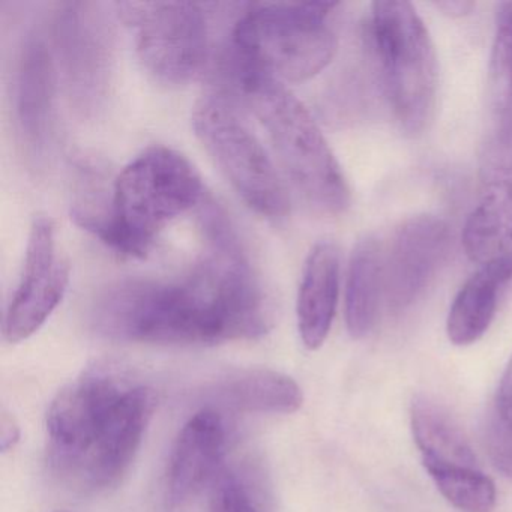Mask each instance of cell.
Returning a JSON list of instances; mask_svg holds the SVG:
<instances>
[{
    "label": "cell",
    "mask_w": 512,
    "mask_h": 512,
    "mask_svg": "<svg viewBox=\"0 0 512 512\" xmlns=\"http://www.w3.org/2000/svg\"><path fill=\"white\" fill-rule=\"evenodd\" d=\"M226 424L217 410H200L182 427L167 470V499L173 508L190 502L217 473L226 449Z\"/></svg>",
    "instance_id": "5bb4252c"
},
{
    "label": "cell",
    "mask_w": 512,
    "mask_h": 512,
    "mask_svg": "<svg viewBox=\"0 0 512 512\" xmlns=\"http://www.w3.org/2000/svg\"><path fill=\"white\" fill-rule=\"evenodd\" d=\"M197 217L205 250L190 271L169 280L116 281L92 310L100 334L166 346H212L253 340L271 329V304L229 215L206 197Z\"/></svg>",
    "instance_id": "6da1fadb"
},
{
    "label": "cell",
    "mask_w": 512,
    "mask_h": 512,
    "mask_svg": "<svg viewBox=\"0 0 512 512\" xmlns=\"http://www.w3.org/2000/svg\"><path fill=\"white\" fill-rule=\"evenodd\" d=\"M155 407L151 388L128 386L68 481L88 490L115 485L130 467Z\"/></svg>",
    "instance_id": "7c38bea8"
},
{
    "label": "cell",
    "mask_w": 512,
    "mask_h": 512,
    "mask_svg": "<svg viewBox=\"0 0 512 512\" xmlns=\"http://www.w3.org/2000/svg\"><path fill=\"white\" fill-rule=\"evenodd\" d=\"M496 410L499 418L512 430V356L503 371L500 379L499 389H497Z\"/></svg>",
    "instance_id": "484cf974"
},
{
    "label": "cell",
    "mask_w": 512,
    "mask_h": 512,
    "mask_svg": "<svg viewBox=\"0 0 512 512\" xmlns=\"http://www.w3.org/2000/svg\"><path fill=\"white\" fill-rule=\"evenodd\" d=\"M451 247V227L436 215H416L397 227L383 256V296L392 313H403L422 298Z\"/></svg>",
    "instance_id": "8fae6325"
},
{
    "label": "cell",
    "mask_w": 512,
    "mask_h": 512,
    "mask_svg": "<svg viewBox=\"0 0 512 512\" xmlns=\"http://www.w3.org/2000/svg\"><path fill=\"white\" fill-rule=\"evenodd\" d=\"M20 440V427L13 416L4 413L0 421V446L2 451L7 452L13 449Z\"/></svg>",
    "instance_id": "4316f807"
},
{
    "label": "cell",
    "mask_w": 512,
    "mask_h": 512,
    "mask_svg": "<svg viewBox=\"0 0 512 512\" xmlns=\"http://www.w3.org/2000/svg\"><path fill=\"white\" fill-rule=\"evenodd\" d=\"M211 512H260L247 485L235 473H221L211 494Z\"/></svg>",
    "instance_id": "cb8c5ba5"
},
{
    "label": "cell",
    "mask_w": 512,
    "mask_h": 512,
    "mask_svg": "<svg viewBox=\"0 0 512 512\" xmlns=\"http://www.w3.org/2000/svg\"><path fill=\"white\" fill-rule=\"evenodd\" d=\"M512 242V154L482 160L481 194L463 229V245L473 262L503 254Z\"/></svg>",
    "instance_id": "9a60e30c"
},
{
    "label": "cell",
    "mask_w": 512,
    "mask_h": 512,
    "mask_svg": "<svg viewBox=\"0 0 512 512\" xmlns=\"http://www.w3.org/2000/svg\"><path fill=\"white\" fill-rule=\"evenodd\" d=\"M434 7L451 19H461V17L469 16L476 5L469 0H443V2H436Z\"/></svg>",
    "instance_id": "83f0119b"
},
{
    "label": "cell",
    "mask_w": 512,
    "mask_h": 512,
    "mask_svg": "<svg viewBox=\"0 0 512 512\" xmlns=\"http://www.w3.org/2000/svg\"><path fill=\"white\" fill-rule=\"evenodd\" d=\"M512 283V251L488 262L463 284L446 320V332L455 346H469L490 328L500 295Z\"/></svg>",
    "instance_id": "e0dca14e"
},
{
    "label": "cell",
    "mask_w": 512,
    "mask_h": 512,
    "mask_svg": "<svg viewBox=\"0 0 512 512\" xmlns=\"http://www.w3.org/2000/svg\"><path fill=\"white\" fill-rule=\"evenodd\" d=\"M442 496L466 512H488L496 503V487L481 469H445L428 472Z\"/></svg>",
    "instance_id": "603a6c76"
},
{
    "label": "cell",
    "mask_w": 512,
    "mask_h": 512,
    "mask_svg": "<svg viewBox=\"0 0 512 512\" xmlns=\"http://www.w3.org/2000/svg\"><path fill=\"white\" fill-rule=\"evenodd\" d=\"M53 58L59 82L77 115L103 112L115 73V29L100 2H64L52 23Z\"/></svg>",
    "instance_id": "ba28073f"
},
{
    "label": "cell",
    "mask_w": 512,
    "mask_h": 512,
    "mask_svg": "<svg viewBox=\"0 0 512 512\" xmlns=\"http://www.w3.org/2000/svg\"><path fill=\"white\" fill-rule=\"evenodd\" d=\"M68 284L70 265L58 251L55 221L37 215L29 230L22 277L5 314V340L17 344L37 334L61 304Z\"/></svg>",
    "instance_id": "30bf717a"
},
{
    "label": "cell",
    "mask_w": 512,
    "mask_h": 512,
    "mask_svg": "<svg viewBox=\"0 0 512 512\" xmlns=\"http://www.w3.org/2000/svg\"><path fill=\"white\" fill-rule=\"evenodd\" d=\"M340 269V250L334 242H319L311 248L296 304L299 335L307 349H320L331 331L340 293Z\"/></svg>",
    "instance_id": "2e32d148"
},
{
    "label": "cell",
    "mask_w": 512,
    "mask_h": 512,
    "mask_svg": "<svg viewBox=\"0 0 512 512\" xmlns=\"http://www.w3.org/2000/svg\"><path fill=\"white\" fill-rule=\"evenodd\" d=\"M59 77L52 46L40 31L23 40L17 62L14 113L23 148L32 163H46L55 136Z\"/></svg>",
    "instance_id": "4fadbf2b"
},
{
    "label": "cell",
    "mask_w": 512,
    "mask_h": 512,
    "mask_svg": "<svg viewBox=\"0 0 512 512\" xmlns=\"http://www.w3.org/2000/svg\"><path fill=\"white\" fill-rule=\"evenodd\" d=\"M56 512H70V511H56Z\"/></svg>",
    "instance_id": "f1b7e54d"
},
{
    "label": "cell",
    "mask_w": 512,
    "mask_h": 512,
    "mask_svg": "<svg viewBox=\"0 0 512 512\" xmlns=\"http://www.w3.org/2000/svg\"><path fill=\"white\" fill-rule=\"evenodd\" d=\"M235 86L262 122L284 173L305 202L322 214L346 211L349 185L310 110L271 74L247 73Z\"/></svg>",
    "instance_id": "3957f363"
},
{
    "label": "cell",
    "mask_w": 512,
    "mask_h": 512,
    "mask_svg": "<svg viewBox=\"0 0 512 512\" xmlns=\"http://www.w3.org/2000/svg\"><path fill=\"white\" fill-rule=\"evenodd\" d=\"M487 107L490 131L482 158L505 157L512 152V2H503L496 11Z\"/></svg>",
    "instance_id": "ac0fdd59"
},
{
    "label": "cell",
    "mask_w": 512,
    "mask_h": 512,
    "mask_svg": "<svg viewBox=\"0 0 512 512\" xmlns=\"http://www.w3.org/2000/svg\"><path fill=\"white\" fill-rule=\"evenodd\" d=\"M115 178L98 158L85 154L74 158L71 220L106 245L113 226Z\"/></svg>",
    "instance_id": "7402d4cb"
},
{
    "label": "cell",
    "mask_w": 512,
    "mask_h": 512,
    "mask_svg": "<svg viewBox=\"0 0 512 512\" xmlns=\"http://www.w3.org/2000/svg\"><path fill=\"white\" fill-rule=\"evenodd\" d=\"M215 392L223 403L244 412L287 415L296 412L304 401L292 377L268 368L236 371L221 380Z\"/></svg>",
    "instance_id": "44dd1931"
},
{
    "label": "cell",
    "mask_w": 512,
    "mask_h": 512,
    "mask_svg": "<svg viewBox=\"0 0 512 512\" xmlns=\"http://www.w3.org/2000/svg\"><path fill=\"white\" fill-rule=\"evenodd\" d=\"M115 13L133 32L149 76L184 86L202 76L211 56L205 7L193 2H116Z\"/></svg>",
    "instance_id": "52a82bcc"
},
{
    "label": "cell",
    "mask_w": 512,
    "mask_h": 512,
    "mask_svg": "<svg viewBox=\"0 0 512 512\" xmlns=\"http://www.w3.org/2000/svg\"><path fill=\"white\" fill-rule=\"evenodd\" d=\"M413 437L425 470L478 469L469 440L452 416L427 395H416L410 404Z\"/></svg>",
    "instance_id": "d6986e66"
},
{
    "label": "cell",
    "mask_w": 512,
    "mask_h": 512,
    "mask_svg": "<svg viewBox=\"0 0 512 512\" xmlns=\"http://www.w3.org/2000/svg\"><path fill=\"white\" fill-rule=\"evenodd\" d=\"M194 134L238 196L262 217L283 218L290 208L286 187L256 134L232 98L203 95L191 116Z\"/></svg>",
    "instance_id": "8992f818"
},
{
    "label": "cell",
    "mask_w": 512,
    "mask_h": 512,
    "mask_svg": "<svg viewBox=\"0 0 512 512\" xmlns=\"http://www.w3.org/2000/svg\"><path fill=\"white\" fill-rule=\"evenodd\" d=\"M196 167L175 149L151 146L115 178L113 226L107 247L145 257L172 221L205 202Z\"/></svg>",
    "instance_id": "277c9868"
},
{
    "label": "cell",
    "mask_w": 512,
    "mask_h": 512,
    "mask_svg": "<svg viewBox=\"0 0 512 512\" xmlns=\"http://www.w3.org/2000/svg\"><path fill=\"white\" fill-rule=\"evenodd\" d=\"M128 386L115 371L98 367L56 395L47 415V431L50 461L62 478H70Z\"/></svg>",
    "instance_id": "9c48e42d"
},
{
    "label": "cell",
    "mask_w": 512,
    "mask_h": 512,
    "mask_svg": "<svg viewBox=\"0 0 512 512\" xmlns=\"http://www.w3.org/2000/svg\"><path fill=\"white\" fill-rule=\"evenodd\" d=\"M482 439L494 466L512 479V430L491 410L482 427Z\"/></svg>",
    "instance_id": "d4e9b609"
},
{
    "label": "cell",
    "mask_w": 512,
    "mask_h": 512,
    "mask_svg": "<svg viewBox=\"0 0 512 512\" xmlns=\"http://www.w3.org/2000/svg\"><path fill=\"white\" fill-rule=\"evenodd\" d=\"M337 2L248 4L230 32L226 61L233 82L242 74H271L301 83L322 73L337 55L328 25Z\"/></svg>",
    "instance_id": "7a4b0ae2"
},
{
    "label": "cell",
    "mask_w": 512,
    "mask_h": 512,
    "mask_svg": "<svg viewBox=\"0 0 512 512\" xmlns=\"http://www.w3.org/2000/svg\"><path fill=\"white\" fill-rule=\"evenodd\" d=\"M371 47L389 106L407 136H421L436 112L439 70L428 29L409 2H374Z\"/></svg>",
    "instance_id": "5b68a950"
},
{
    "label": "cell",
    "mask_w": 512,
    "mask_h": 512,
    "mask_svg": "<svg viewBox=\"0 0 512 512\" xmlns=\"http://www.w3.org/2000/svg\"><path fill=\"white\" fill-rule=\"evenodd\" d=\"M383 295L382 247L373 236L358 241L350 256L346 283V323L353 338L373 331Z\"/></svg>",
    "instance_id": "ffe728a7"
}]
</instances>
